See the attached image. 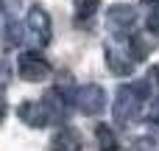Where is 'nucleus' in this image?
Returning <instances> with one entry per match:
<instances>
[{
  "mask_svg": "<svg viewBox=\"0 0 159 151\" xmlns=\"http://www.w3.org/2000/svg\"><path fill=\"white\" fill-rule=\"evenodd\" d=\"M151 98V87L148 81H134V84H123L117 90V98H115V123L117 126H131L140 115H143V104Z\"/></svg>",
  "mask_w": 159,
  "mask_h": 151,
  "instance_id": "nucleus-1",
  "label": "nucleus"
},
{
  "mask_svg": "<svg viewBox=\"0 0 159 151\" xmlns=\"http://www.w3.org/2000/svg\"><path fill=\"white\" fill-rule=\"evenodd\" d=\"M73 106H78V112H84V115H98V112L106 106V90H103L101 84L75 87V92H73Z\"/></svg>",
  "mask_w": 159,
  "mask_h": 151,
  "instance_id": "nucleus-2",
  "label": "nucleus"
},
{
  "mask_svg": "<svg viewBox=\"0 0 159 151\" xmlns=\"http://www.w3.org/2000/svg\"><path fill=\"white\" fill-rule=\"evenodd\" d=\"M17 70H20V76L25 81H45L50 76V62L45 56L34 53V50H25L20 56V62H17Z\"/></svg>",
  "mask_w": 159,
  "mask_h": 151,
  "instance_id": "nucleus-3",
  "label": "nucleus"
},
{
  "mask_svg": "<svg viewBox=\"0 0 159 151\" xmlns=\"http://www.w3.org/2000/svg\"><path fill=\"white\" fill-rule=\"evenodd\" d=\"M25 28H28V34L34 36V42H36L39 48L50 45V39H53V28H50V17H48L45 8L34 6V8L28 11V22H25Z\"/></svg>",
  "mask_w": 159,
  "mask_h": 151,
  "instance_id": "nucleus-4",
  "label": "nucleus"
},
{
  "mask_svg": "<svg viewBox=\"0 0 159 151\" xmlns=\"http://www.w3.org/2000/svg\"><path fill=\"white\" fill-rule=\"evenodd\" d=\"M42 106H45V112H48V123H50V120H53V123H61V120L70 118L73 101H70V98L64 95V90L59 87V90H48V92H45Z\"/></svg>",
  "mask_w": 159,
  "mask_h": 151,
  "instance_id": "nucleus-5",
  "label": "nucleus"
},
{
  "mask_svg": "<svg viewBox=\"0 0 159 151\" xmlns=\"http://www.w3.org/2000/svg\"><path fill=\"white\" fill-rule=\"evenodd\" d=\"M106 62H109V70L115 73V76H131L134 73V59H131V53H129V45H115V42H109L106 45Z\"/></svg>",
  "mask_w": 159,
  "mask_h": 151,
  "instance_id": "nucleus-6",
  "label": "nucleus"
},
{
  "mask_svg": "<svg viewBox=\"0 0 159 151\" xmlns=\"http://www.w3.org/2000/svg\"><path fill=\"white\" fill-rule=\"evenodd\" d=\"M106 22H109L112 31L129 34V31L134 28V22H137V8L129 6V3H117V6H112V8L106 11Z\"/></svg>",
  "mask_w": 159,
  "mask_h": 151,
  "instance_id": "nucleus-7",
  "label": "nucleus"
},
{
  "mask_svg": "<svg viewBox=\"0 0 159 151\" xmlns=\"http://www.w3.org/2000/svg\"><path fill=\"white\" fill-rule=\"evenodd\" d=\"M17 118H20L25 126H31V129L48 126V112H45L42 101H22V104L17 106Z\"/></svg>",
  "mask_w": 159,
  "mask_h": 151,
  "instance_id": "nucleus-8",
  "label": "nucleus"
},
{
  "mask_svg": "<svg viewBox=\"0 0 159 151\" xmlns=\"http://www.w3.org/2000/svg\"><path fill=\"white\" fill-rule=\"evenodd\" d=\"M81 134L75 132V129H70V126H64V129H59L56 134H53V140H50V149L53 151H81Z\"/></svg>",
  "mask_w": 159,
  "mask_h": 151,
  "instance_id": "nucleus-9",
  "label": "nucleus"
},
{
  "mask_svg": "<svg viewBox=\"0 0 159 151\" xmlns=\"http://www.w3.org/2000/svg\"><path fill=\"white\" fill-rule=\"evenodd\" d=\"M126 45H129V53H131L134 62H145V56H151V50L157 48V42H145V34H134V36H129Z\"/></svg>",
  "mask_w": 159,
  "mask_h": 151,
  "instance_id": "nucleus-10",
  "label": "nucleus"
},
{
  "mask_svg": "<svg viewBox=\"0 0 159 151\" xmlns=\"http://www.w3.org/2000/svg\"><path fill=\"white\" fill-rule=\"evenodd\" d=\"M98 6H101V0H75V20L87 22L98 11Z\"/></svg>",
  "mask_w": 159,
  "mask_h": 151,
  "instance_id": "nucleus-11",
  "label": "nucleus"
},
{
  "mask_svg": "<svg viewBox=\"0 0 159 151\" xmlns=\"http://www.w3.org/2000/svg\"><path fill=\"white\" fill-rule=\"evenodd\" d=\"M95 137H98V143H101V151L115 149V146H117V140H115V132H112V126H106V123L95 126Z\"/></svg>",
  "mask_w": 159,
  "mask_h": 151,
  "instance_id": "nucleus-12",
  "label": "nucleus"
},
{
  "mask_svg": "<svg viewBox=\"0 0 159 151\" xmlns=\"http://www.w3.org/2000/svg\"><path fill=\"white\" fill-rule=\"evenodd\" d=\"M22 42V25L17 20H8L6 25V45H20Z\"/></svg>",
  "mask_w": 159,
  "mask_h": 151,
  "instance_id": "nucleus-13",
  "label": "nucleus"
},
{
  "mask_svg": "<svg viewBox=\"0 0 159 151\" xmlns=\"http://www.w3.org/2000/svg\"><path fill=\"white\" fill-rule=\"evenodd\" d=\"M0 8L8 20H17L20 17V8H22V0H0Z\"/></svg>",
  "mask_w": 159,
  "mask_h": 151,
  "instance_id": "nucleus-14",
  "label": "nucleus"
},
{
  "mask_svg": "<svg viewBox=\"0 0 159 151\" xmlns=\"http://www.w3.org/2000/svg\"><path fill=\"white\" fill-rule=\"evenodd\" d=\"M8 84H11V64H8L6 59H0V92H3Z\"/></svg>",
  "mask_w": 159,
  "mask_h": 151,
  "instance_id": "nucleus-15",
  "label": "nucleus"
},
{
  "mask_svg": "<svg viewBox=\"0 0 159 151\" xmlns=\"http://www.w3.org/2000/svg\"><path fill=\"white\" fill-rule=\"evenodd\" d=\"M143 118H145L148 123H159V98H157V101H151V106L143 109Z\"/></svg>",
  "mask_w": 159,
  "mask_h": 151,
  "instance_id": "nucleus-16",
  "label": "nucleus"
},
{
  "mask_svg": "<svg viewBox=\"0 0 159 151\" xmlns=\"http://www.w3.org/2000/svg\"><path fill=\"white\" fill-rule=\"evenodd\" d=\"M145 28H148L154 36H159V8H157V11H151V14L145 17Z\"/></svg>",
  "mask_w": 159,
  "mask_h": 151,
  "instance_id": "nucleus-17",
  "label": "nucleus"
},
{
  "mask_svg": "<svg viewBox=\"0 0 159 151\" xmlns=\"http://www.w3.org/2000/svg\"><path fill=\"white\" fill-rule=\"evenodd\" d=\"M151 76H154V81H157V84H159V64H157V67H154V73H151Z\"/></svg>",
  "mask_w": 159,
  "mask_h": 151,
  "instance_id": "nucleus-18",
  "label": "nucleus"
},
{
  "mask_svg": "<svg viewBox=\"0 0 159 151\" xmlns=\"http://www.w3.org/2000/svg\"><path fill=\"white\" fill-rule=\"evenodd\" d=\"M145 3H159V0H145Z\"/></svg>",
  "mask_w": 159,
  "mask_h": 151,
  "instance_id": "nucleus-19",
  "label": "nucleus"
}]
</instances>
